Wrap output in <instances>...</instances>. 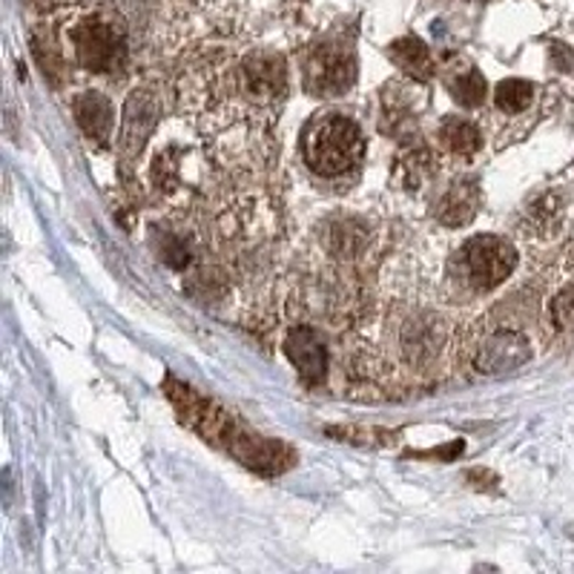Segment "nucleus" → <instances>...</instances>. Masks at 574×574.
<instances>
[{"label":"nucleus","instance_id":"15","mask_svg":"<svg viewBox=\"0 0 574 574\" xmlns=\"http://www.w3.org/2000/svg\"><path fill=\"white\" fill-rule=\"evenodd\" d=\"M531 98H534V87L523 78H506L500 80L495 89L497 107H500L502 112H509V116H517V112L529 109Z\"/></svg>","mask_w":574,"mask_h":574},{"label":"nucleus","instance_id":"6","mask_svg":"<svg viewBox=\"0 0 574 574\" xmlns=\"http://www.w3.org/2000/svg\"><path fill=\"white\" fill-rule=\"evenodd\" d=\"M531 359L529 339L523 334H517L511 327H500V331H491L488 336H483L480 345H477V354H474V365L480 373H509L517 371L520 365H526Z\"/></svg>","mask_w":574,"mask_h":574},{"label":"nucleus","instance_id":"14","mask_svg":"<svg viewBox=\"0 0 574 574\" xmlns=\"http://www.w3.org/2000/svg\"><path fill=\"white\" fill-rule=\"evenodd\" d=\"M448 93L459 107L477 109L483 101H486V78H483L474 66H468V69H457L454 75H448Z\"/></svg>","mask_w":574,"mask_h":574},{"label":"nucleus","instance_id":"12","mask_svg":"<svg viewBox=\"0 0 574 574\" xmlns=\"http://www.w3.org/2000/svg\"><path fill=\"white\" fill-rule=\"evenodd\" d=\"M391 61L400 66L402 73L414 75L420 80H429L434 75V61H431L429 46L422 44L420 37H400L393 41L391 50H388Z\"/></svg>","mask_w":574,"mask_h":574},{"label":"nucleus","instance_id":"16","mask_svg":"<svg viewBox=\"0 0 574 574\" xmlns=\"http://www.w3.org/2000/svg\"><path fill=\"white\" fill-rule=\"evenodd\" d=\"M552 320L560 331H574V288H566L552 302Z\"/></svg>","mask_w":574,"mask_h":574},{"label":"nucleus","instance_id":"13","mask_svg":"<svg viewBox=\"0 0 574 574\" xmlns=\"http://www.w3.org/2000/svg\"><path fill=\"white\" fill-rule=\"evenodd\" d=\"M440 141L448 153L454 155H474L483 147V136L477 124L466 121V118H445L440 127Z\"/></svg>","mask_w":574,"mask_h":574},{"label":"nucleus","instance_id":"8","mask_svg":"<svg viewBox=\"0 0 574 574\" xmlns=\"http://www.w3.org/2000/svg\"><path fill=\"white\" fill-rule=\"evenodd\" d=\"M155 121H159V101H155L153 93L147 89H136V93L127 98L124 107V121H121V136H118V153L121 159L132 161L141 153L147 136L153 132Z\"/></svg>","mask_w":574,"mask_h":574},{"label":"nucleus","instance_id":"10","mask_svg":"<svg viewBox=\"0 0 574 574\" xmlns=\"http://www.w3.org/2000/svg\"><path fill=\"white\" fill-rule=\"evenodd\" d=\"M75 121L84 130L89 141H104L109 139L112 132V121H116V112H112V104H109L107 95H101L98 89H89V93H80L73 104Z\"/></svg>","mask_w":574,"mask_h":574},{"label":"nucleus","instance_id":"4","mask_svg":"<svg viewBox=\"0 0 574 574\" xmlns=\"http://www.w3.org/2000/svg\"><path fill=\"white\" fill-rule=\"evenodd\" d=\"M463 268L477 291H495L515 273L517 250L500 236H474L463 248Z\"/></svg>","mask_w":574,"mask_h":574},{"label":"nucleus","instance_id":"11","mask_svg":"<svg viewBox=\"0 0 574 574\" xmlns=\"http://www.w3.org/2000/svg\"><path fill=\"white\" fill-rule=\"evenodd\" d=\"M483 207V193L477 182H457L436 204V221L445 227L468 225Z\"/></svg>","mask_w":574,"mask_h":574},{"label":"nucleus","instance_id":"3","mask_svg":"<svg viewBox=\"0 0 574 574\" xmlns=\"http://www.w3.org/2000/svg\"><path fill=\"white\" fill-rule=\"evenodd\" d=\"M75 58L84 69L98 75L116 73L127 64V32L107 15L80 18L69 30Z\"/></svg>","mask_w":574,"mask_h":574},{"label":"nucleus","instance_id":"17","mask_svg":"<svg viewBox=\"0 0 574 574\" xmlns=\"http://www.w3.org/2000/svg\"><path fill=\"white\" fill-rule=\"evenodd\" d=\"M161 259H164V262H167L170 268H175V270H184L189 264V253H187V248H184V241L173 239V236H167V239H164Z\"/></svg>","mask_w":574,"mask_h":574},{"label":"nucleus","instance_id":"2","mask_svg":"<svg viewBox=\"0 0 574 574\" xmlns=\"http://www.w3.org/2000/svg\"><path fill=\"white\" fill-rule=\"evenodd\" d=\"M302 153L307 167L322 178H339L357 167L365 155V139L357 121L339 112L316 116L305 127Z\"/></svg>","mask_w":574,"mask_h":574},{"label":"nucleus","instance_id":"1","mask_svg":"<svg viewBox=\"0 0 574 574\" xmlns=\"http://www.w3.org/2000/svg\"><path fill=\"white\" fill-rule=\"evenodd\" d=\"M170 400L178 405L182 420L193 425L207 443L225 448L227 454L241 459L245 466L264 474H279L291 466V451L284 448L282 443H270V440H262L259 434L245 431L234 416L227 414L225 408L213 405L210 400L198 397L193 388L170 382Z\"/></svg>","mask_w":574,"mask_h":574},{"label":"nucleus","instance_id":"7","mask_svg":"<svg viewBox=\"0 0 574 574\" xmlns=\"http://www.w3.org/2000/svg\"><path fill=\"white\" fill-rule=\"evenodd\" d=\"M284 354H288V359H291L293 368L299 371V379L307 388H316L325 382L327 348L320 331H313L307 325L293 327L288 339H284Z\"/></svg>","mask_w":574,"mask_h":574},{"label":"nucleus","instance_id":"5","mask_svg":"<svg viewBox=\"0 0 574 574\" xmlns=\"http://www.w3.org/2000/svg\"><path fill=\"white\" fill-rule=\"evenodd\" d=\"M357 80V61L354 52L342 46H322L307 64V89L313 95H342Z\"/></svg>","mask_w":574,"mask_h":574},{"label":"nucleus","instance_id":"9","mask_svg":"<svg viewBox=\"0 0 574 574\" xmlns=\"http://www.w3.org/2000/svg\"><path fill=\"white\" fill-rule=\"evenodd\" d=\"M241 80H245V93L256 104L277 101L279 95L288 87V69L284 58L277 52H256L241 64Z\"/></svg>","mask_w":574,"mask_h":574}]
</instances>
